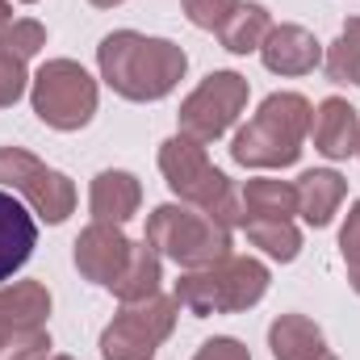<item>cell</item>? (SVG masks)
Listing matches in <instances>:
<instances>
[{"label":"cell","mask_w":360,"mask_h":360,"mask_svg":"<svg viewBox=\"0 0 360 360\" xmlns=\"http://www.w3.org/2000/svg\"><path fill=\"white\" fill-rule=\"evenodd\" d=\"M46 314H51V293H46V285H38V281H17V285L0 289V348H4L13 335H21V331L42 327Z\"/></svg>","instance_id":"cell-14"},{"label":"cell","mask_w":360,"mask_h":360,"mask_svg":"<svg viewBox=\"0 0 360 360\" xmlns=\"http://www.w3.org/2000/svg\"><path fill=\"white\" fill-rule=\"evenodd\" d=\"M30 101L51 130H80L96 113V80L72 59H51L38 68Z\"/></svg>","instance_id":"cell-6"},{"label":"cell","mask_w":360,"mask_h":360,"mask_svg":"<svg viewBox=\"0 0 360 360\" xmlns=\"http://www.w3.org/2000/svg\"><path fill=\"white\" fill-rule=\"evenodd\" d=\"M260 59L272 76H310L323 63V42L302 25H272L260 46Z\"/></svg>","instance_id":"cell-11"},{"label":"cell","mask_w":360,"mask_h":360,"mask_svg":"<svg viewBox=\"0 0 360 360\" xmlns=\"http://www.w3.org/2000/svg\"><path fill=\"white\" fill-rule=\"evenodd\" d=\"M243 231L264 256L281 260V264L297 260V252H302V235H297L293 218H252V222H243Z\"/></svg>","instance_id":"cell-21"},{"label":"cell","mask_w":360,"mask_h":360,"mask_svg":"<svg viewBox=\"0 0 360 360\" xmlns=\"http://www.w3.org/2000/svg\"><path fill=\"white\" fill-rule=\"evenodd\" d=\"M340 252H344L348 269L360 264V201L348 210V222H344V231H340Z\"/></svg>","instance_id":"cell-28"},{"label":"cell","mask_w":360,"mask_h":360,"mask_svg":"<svg viewBox=\"0 0 360 360\" xmlns=\"http://www.w3.org/2000/svg\"><path fill=\"white\" fill-rule=\"evenodd\" d=\"M21 4H34V0H21Z\"/></svg>","instance_id":"cell-34"},{"label":"cell","mask_w":360,"mask_h":360,"mask_svg":"<svg viewBox=\"0 0 360 360\" xmlns=\"http://www.w3.org/2000/svg\"><path fill=\"white\" fill-rule=\"evenodd\" d=\"M310 101L302 92H272L256 117L231 139V160L243 168H293L310 134Z\"/></svg>","instance_id":"cell-2"},{"label":"cell","mask_w":360,"mask_h":360,"mask_svg":"<svg viewBox=\"0 0 360 360\" xmlns=\"http://www.w3.org/2000/svg\"><path fill=\"white\" fill-rule=\"evenodd\" d=\"M297 188V214L310 222V226H327L340 210V201L348 197V180L331 168H314V172H302V180L293 184Z\"/></svg>","instance_id":"cell-16"},{"label":"cell","mask_w":360,"mask_h":360,"mask_svg":"<svg viewBox=\"0 0 360 360\" xmlns=\"http://www.w3.org/2000/svg\"><path fill=\"white\" fill-rule=\"evenodd\" d=\"M34 243H38L34 214L13 193L0 188V281H8L13 272L34 256Z\"/></svg>","instance_id":"cell-13"},{"label":"cell","mask_w":360,"mask_h":360,"mask_svg":"<svg viewBox=\"0 0 360 360\" xmlns=\"http://www.w3.org/2000/svg\"><path fill=\"white\" fill-rule=\"evenodd\" d=\"M0 184L17 188L34 205V214L55 226L68 222V214L76 210V184L21 147H0Z\"/></svg>","instance_id":"cell-9"},{"label":"cell","mask_w":360,"mask_h":360,"mask_svg":"<svg viewBox=\"0 0 360 360\" xmlns=\"http://www.w3.org/2000/svg\"><path fill=\"white\" fill-rule=\"evenodd\" d=\"M160 256L176 260L180 269H205L231 256V226H222L218 218H210L197 205H160L147 218V235H143Z\"/></svg>","instance_id":"cell-5"},{"label":"cell","mask_w":360,"mask_h":360,"mask_svg":"<svg viewBox=\"0 0 360 360\" xmlns=\"http://www.w3.org/2000/svg\"><path fill=\"white\" fill-rule=\"evenodd\" d=\"M314 360H340V356H331V352H327V348H323V352H319V356Z\"/></svg>","instance_id":"cell-32"},{"label":"cell","mask_w":360,"mask_h":360,"mask_svg":"<svg viewBox=\"0 0 360 360\" xmlns=\"http://www.w3.org/2000/svg\"><path fill=\"white\" fill-rule=\"evenodd\" d=\"M269 293V269L252 256H226L205 269H188L176 281V306L188 314H239Z\"/></svg>","instance_id":"cell-3"},{"label":"cell","mask_w":360,"mask_h":360,"mask_svg":"<svg viewBox=\"0 0 360 360\" xmlns=\"http://www.w3.org/2000/svg\"><path fill=\"white\" fill-rule=\"evenodd\" d=\"M269 34H272V17H269L264 4H239V8L226 17V25L218 30L222 46H226L231 55H252V51H260Z\"/></svg>","instance_id":"cell-19"},{"label":"cell","mask_w":360,"mask_h":360,"mask_svg":"<svg viewBox=\"0 0 360 360\" xmlns=\"http://www.w3.org/2000/svg\"><path fill=\"white\" fill-rule=\"evenodd\" d=\"M25 59H17L13 51L0 46V105H17V96L25 92Z\"/></svg>","instance_id":"cell-26"},{"label":"cell","mask_w":360,"mask_h":360,"mask_svg":"<svg viewBox=\"0 0 360 360\" xmlns=\"http://www.w3.org/2000/svg\"><path fill=\"white\" fill-rule=\"evenodd\" d=\"M356 155H360V143H356Z\"/></svg>","instance_id":"cell-35"},{"label":"cell","mask_w":360,"mask_h":360,"mask_svg":"<svg viewBox=\"0 0 360 360\" xmlns=\"http://www.w3.org/2000/svg\"><path fill=\"white\" fill-rule=\"evenodd\" d=\"M151 293H160V252L143 239V243H134L126 272L113 281V297L117 302H143Z\"/></svg>","instance_id":"cell-20"},{"label":"cell","mask_w":360,"mask_h":360,"mask_svg":"<svg viewBox=\"0 0 360 360\" xmlns=\"http://www.w3.org/2000/svg\"><path fill=\"white\" fill-rule=\"evenodd\" d=\"M239 205H243V222H252V218H293L297 214V188L285 184V180L256 176L243 184Z\"/></svg>","instance_id":"cell-18"},{"label":"cell","mask_w":360,"mask_h":360,"mask_svg":"<svg viewBox=\"0 0 360 360\" xmlns=\"http://www.w3.org/2000/svg\"><path fill=\"white\" fill-rule=\"evenodd\" d=\"M184 4V17L197 25V30H222L226 17L243 4V0H180Z\"/></svg>","instance_id":"cell-24"},{"label":"cell","mask_w":360,"mask_h":360,"mask_svg":"<svg viewBox=\"0 0 360 360\" xmlns=\"http://www.w3.org/2000/svg\"><path fill=\"white\" fill-rule=\"evenodd\" d=\"M310 139H314V151H323L327 160H348V155H356L360 113L344 101V96H327V101L310 113Z\"/></svg>","instance_id":"cell-12"},{"label":"cell","mask_w":360,"mask_h":360,"mask_svg":"<svg viewBox=\"0 0 360 360\" xmlns=\"http://www.w3.org/2000/svg\"><path fill=\"white\" fill-rule=\"evenodd\" d=\"M0 46H4V51H13L17 59H34V55L46 46V30H42L38 21H30V17L8 21V25H4V34H0Z\"/></svg>","instance_id":"cell-23"},{"label":"cell","mask_w":360,"mask_h":360,"mask_svg":"<svg viewBox=\"0 0 360 360\" xmlns=\"http://www.w3.org/2000/svg\"><path fill=\"white\" fill-rule=\"evenodd\" d=\"M130 252L134 243L122 235V226L113 222H92L89 231L76 239V269L89 276L92 285H105L113 289V281L126 272L130 264Z\"/></svg>","instance_id":"cell-10"},{"label":"cell","mask_w":360,"mask_h":360,"mask_svg":"<svg viewBox=\"0 0 360 360\" xmlns=\"http://www.w3.org/2000/svg\"><path fill=\"white\" fill-rule=\"evenodd\" d=\"M101 80L126 101H160L180 84L188 55L168 38H147L134 30L105 34L96 46Z\"/></svg>","instance_id":"cell-1"},{"label":"cell","mask_w":360,"mask_h":360,"mask_svg":"<svg viewBox=\"0 0 360 360\" xmlns=\"http://www.w3.org/2000/svg\"><path fill=\"white\" fill-rule=\"evenodd\" d=\"M269 348L276 360H314L327 344L306 314H281L269 327Z\"/></svg>","instance_id":"cell-17"},{"label":"cell","mask_w":360,"mask_h":360,"mask_svg":"<svg viewBox=\"0 0 360 360\" xmlns=\"http://www.w3.org/2000/svg\"><path fill=\"white\" fill-rule=\"evenodd\" d=\"M248 92L252 89H248V80L239 72H214V76H205L197 89L184 96V105H180V134L193 139V143L222 139L235 126V117L243 113Z\"/></svg>","instance_id":"cell-8"},{"label":"cell","mask_w":360,"mask_h":360,"mask_svg":"<svg viewBox=\"0 0 360 360\" xmlns=\"http://www.w3.org/2000/svg\"><path fill=\"white\" fill-rule=\"evenodd\" d=\"M352 289L360 293V264H352Z\"/></svg>","instance_id":"cell-31"},{"label":"cell","mask_w":360,"mask_h":360,"mask_svg":"<svg viewBox=\"0 0 360 360\" xmlns=\"http://www.w3.org/2000/svg\"><path fill=\"white\" fill-rule=\"evenodd\" d=\"M193 360H252V356H248V348H243L239 340H231V335H218V340L201 344V352H197Z\"/></svg>","instance_id":"cell-27"},{"label":"cell","mask_w":360,"mask_h":360,"mask_svg":"<svg viewBox=\"0 0 360 360\" xmlns=\"http://www.w3.org/2000/svg\"><path fill=\"white\" fill-rule=\"evenodd\" d=\"M8 21H13V8H8V0H0V34H4Z\"/></svg>","instance_id":"cell-29"},{"label":"cell","mask_w":360,"mask_h":360,"mask_svg":"<svg viewBox=\"0 0 360 360\" xmlns=\"http://www.w3.org/2000/svg\"><path fill=\"white\" fill-rule=\"evenodd\" d=\"M160 172L168 180V188L176 193L184 205H197L205 210L210 218H218L222 226H243V205L231 188V180L222 176L210 155H205V143H193V139H168L160 147Z\"/></svg>","instance_id":"cell-4"},{"label":"cell","mask_w":360,"mask_h":360,"mask_svg":"<svg viewBox=\"0 0 360 360\" xmlns=\"http://www.w3.org/2000/svg\"><path fill=\"white\" fill-rule=\"evenodd\" d=\"M0 360H51V335L42 327H30L0 348Z\"/></svg>","instance_id":"cell-25"},{"label":"cell","mask_w":360,"mask_h":360,"mask_svg":"<svg viewBox=\"0 0 360 360\" xmlns=\"http://www.w3.org/2000/svg\"><path fill=\"white\" fill-rule=\"evenodd\" d=\"M89 4H96V8H113V4H122V0H89Z\"/></svg>","instance_id":"cell-30"},{"label":"cell","mask_w":360,"mask_h":360,"mask_svg":"<svg viewBox=\"0 0 360 360\" xmlns=\"http://www.w3.org/2000/svg\"><path fill=\"white\" fill-rule=\"evenodd\" d=\"M327 76L335 84H356V72H360V17H348L344 34L327 46V59H323Z\"/></svg>","instance_id":"cell-22"},{"label":"cell","mask_w":360,"mask_h":360,"mask_svg":"<svg viewBox=\"0 0 360 360\" xmlns=\"http://www.w3.org/2000/svg\"><path fill=\"white\" fill-rule=\"evenodd\" d=\"M139 201H143V188H139V180L130 176V172L109 168V172H101V176L92 180V193H89L92 222H113V226H122L126 218L139 214Z\"/></svg>","instance_id":"cell-15"},{"label":"cell","mask_w":360,"mask_h":360,"mask_svg":"<svg viewBox=\"0 0 360 360\" xmlns=\"http://www.w3.org/2000/svg\"><path fill=\"white\" fill-rule=\"evenodd\" d=\"M176 327V297H143V302H122L113 323L101 331V356L105 360H151L160 344Z\"/></svg>","instance_id":"cell-7"},{"label":"cell","mask_w":360,"mask_h":360,"mask_svg":"<svg viewBox=\"0 0 360 360\" xmlns=\"http://www.w3.org/2000/svg\"><path fill=\"white\" fill-rule=\"evenodd\" d=\"M51 360H72V356H51Z\"/></svg>","instance_id":"cell-33"},{"label":"cell","mask_w":360,"mask_h":360,"mask_svg":"<svg viewBox=\"0 0 360 360\" xmlns=\"http://www.w3.org/2000/svg\"><path fill=\"white\" fill-rule=\"evenodd\" d=\"M356 84H360V72H356Z\"/></svg>","instance_id":"cell-36"}]
</instances>
